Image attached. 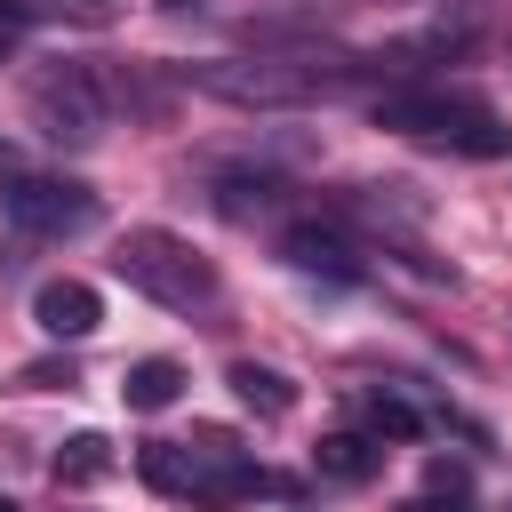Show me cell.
<instances>
[{
	"instance_id": "obj_1",
	"label": "cell",
	"mask_w": 512,
	"mask_h": 512,
	"mask_svg": "<svg viewBox=\"0 0 512 512\" xmlns=\"http://www.w3.org/2000/svg\"><path fill=\"white\" fill-rule=\"evenodd\" d=\"M136 480L168 504H192V512H232L248 496H272L280 480L232 440V432H192V440H144L136 448Z\"/></svg>"
},
{
	"instance_id": "obj_2",
	"label": "cell",
	"mask_w": 512,
	"mask_h": 512,
	"mask_svg": "<svg viewBox=\"0 0 512 512\" xmlns=\"http://www.w3.org/2000/svg\"><path fill=\"white\" fill-rule=\"evenodd\" d=\"M368 120L408 136V144H432V152H464V160H504L512 152V128L464 96V88H440V80H392L368 96Z\"/></svg>"
},
{
	"instance_id": "obj_3",
	"label": "cell",
	"mask_w": 512,
	"mask_h": 512,
	"mask_svg": "<svg viewBox=\"0 0 512 512\" xmlns=\"http://www.w3.org/2000/svg\"><path fill=\"white\" fill-rule=\"evenodd\" d=\"M112 272L144 296V304H160V312H184V320H216V304H224V280H216V264L184 240V232H160V224H136V232H120V248H112Z\"/></svg>"
},
{
	"instance_id": "obj_4",
	"label": "cell",
	"mask_w": 512,
	"mask_h": 512,
	"mask_svg": "<svg viewBox=\"0 0 512 512\" xmlns=\"http://www.w3.org/2000/svg\"><path fill=\"white\" fill-rule=\"evenodd\" d=\"M24 112H32V128L48 144H72L80 152V144H96L112 128L120 80L104 64H88V56H56V64H32L24 72Z\"/></svg>"
},
{
	"instance_id": "obj_5",
	"label": "cell",
	"mask_w": 512,
	"mask_h": 512,
	"mask_svg": "<svg viewBox=\"0 0 512 512\" xmlns=\"http://www.w3.org/2000/svg\"><path fill=\"white\" fill-rule=\"evenodd\" d=\"M0 216L32 240H64V232H88L96 224V192L72 184V176H8L0 184Z\"/></svg>"
},
{
	"instance_id": "obj_6",
	"label": "cell",
	"mask_w": 512,
	"mask_h": 512,
	"mask_svg": "<svg viewBox=\"0 0 512 512\" xmlns=\"http://www.w3.org/2000/svg\"><path fill=\"white\" fill-rule=\"evenodd\" d=\"M280 256H288L304 280H360V272H368V240L344 232L336 216H296V224H280Z\"/></svg>"
},
{
	"instance_id": "obj_7",
	"label": "cell",
	"mask_w": 512,
	"mask_h": 512,
	"mask_svg": "<svg viewBox=\"0 0 512 512\" xmlns=\"http://www.w3.org/2000/svg\"><path fill=\"white\" fill-rule=\"evenodd\" d=\"M32 320H40V336H56V344H88V336L104 328V296H96L88 280L56 272V280L32 288Z\"/></svg>"
},
{
	"instance_id": "obj_8",
	"label": "cell",
	"mask_w": 512,
	"mask_h": 512,
	"mask_svg": "<svg viewBox=\"0 0 512 512\" xmlns=\"http://www.w3.org/2000/svg\"><path fill=\"white\" fill-rule=\"evenodd\" d=\"M352 424L392 448V440L432 432V400H416V384H360V392H352Z\"/></svg>"
},
{
	"instance_id": "obj_9",
	"label": "cell",
	"mask_w": 512,
	"mask_h": 512,
	"mask_svg": "<svg viewBox=\"0 0 512 512\" xmlns=\"http://www.w3.org/2000/svg\"><path fill=\"white\" fill-rule=\"evenodd\" d=\"M384 456H392V448H384L376 432H360V424H344V432H320V440H312V472H320V480H344V488L376 480V472H384Z\"/></svg>"
},
{
	"instance_id": "obj_10",
	"label": "cell",
	"mask_w": 512,
	"mask_h": 512,
	"mask_svg": "<svg viewBox=\"0 0 512 512\" xmlns=\"http://www.w3.org/2000/svg\"><path fill=\"white\" fill-rule=\"evenodd\" d=\"M216 208L240 216V224L280 216V208H288V176H280V168H224V176H216Z\"/></svg>"
},
{
	"instance_id": "obj_11",
	"label": "cell",
	"mask_w": 512,
	"mask_h": 512,
	"mask_svg": "<svg viewBox=\"0 0 512 512\" xmlns=\"http://www.w3.org/2000/svg\"><path fill=\"white\" fill-rule=\"evenodd\" d=\"M224 384H232V400L256 408V416H288V408H296V384H288L280 368H264V360H232Z\"/></svg>"
},
{
	"instance_id": "obj_12",
	"label": "cell",
	"mask_w": 512,
	"mask_h": 512,
	"mask_svg": "<svg viewBox=\"0 0 512 512\" xmlns=\"http://www.w3.org/2000/svg\"><path fill=\"white\" fill-rule=\"evenodd\" d=\"M176 392H184V368H176V360H136V368H128V384H120V400H128V408H144V416L176 408Z\"/></svg>"
},
{
	"instance_id": "obj_13",
	"label": "cell",
	"mask_w": 512,
	"mask_h": 512,
	"mask_svg": "<svg viewBox=\"0 0 512 512\" xmlns=\"http://www.w3.org/2000/svg\"><path fill=\"white\" fill-rule=\"evenodd\" d=\"M400 512H480V504H472V480H464V464L432 456V472H424V496H408Z\"/></svg>"
},
{
	"instance_id": "obj_14",
	"label": "cell",
	"mask_w": 512,
	"mask_h": 512,
	"mask_svg": "<svg viewBox=\"0 0 512 512\" xmlns=\"http://www.w3.org/2000/svg\"><path fill=\"white\" fill-rule=\"evenodd\" d=\"M104 472H112V440H104V432H72V440L56 448V480L88 488V480H104Z\"/></svg>"
},
{
	"instance_id": "obj_15",
	"label": "cell",
	"mask_w": 512,
	"mask_h": 512,
	"mask_svg": "<svg viewBox=\"0 0 512 512\" xmlns=\"http://www.w3.org/2000/svg\"><path fill=\"white\" fill-rule=\"evenodd\" d=\"M0 512H16V504H8V496H0Z\"/></svg>"
}]
</instances>
